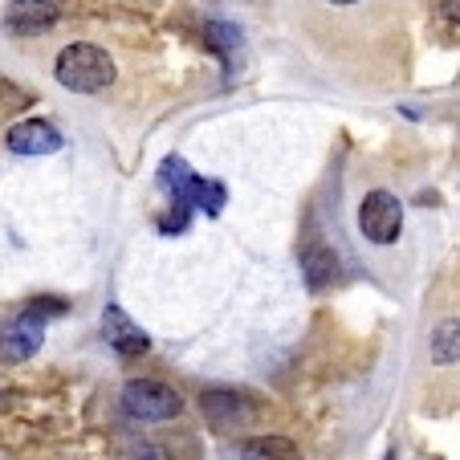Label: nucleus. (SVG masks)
<instances>
[{"label":"nucleus","instance_id":"nucleus-9","mask_svg":"<svg viewBox=\"0 0 460 460\" xmlns=\"http://www.w3.org/2000/svg\"><path fill=\"white\" fill-rule=\"evenodd\" d=\"M4 25L17 37H37L58 25V4H53V0H17V4H9V13H4Z\"/></svg>","mask_w":460,"mask_h":460},{"label":"nucleus","instance_id":"nucleus-17","mask_svg":"<svg viewBox=\"0 0 460 460\" xmlns=\"http://www.w3.org/2000/svg\"><path fill=\"white\" fill-rule=\"evenodd\" d=\"M387 460H395V456H387Z\"/></svg>","mask_w":460,"mask_h":460},{"label":"nucleus","instance_id":"nucleus-11","mask_svg":"<svg viewBox=\"0 0 460 460\" xmlns=\"http://www.w3.org/2000/svg\"><path fill=\"white\" fill-rule=\"evenodd\" d=\"M204 37H208V45L220 53L225 70L233 74L236 70V58H241V49H244V33L236 25H228V21H208V25H204Z\"/></svg>","mask_w":460,"mask_h":460},{"label":"nucleus","instance_id":"nucleus-2","mask_svg":"<svg viewBox=\"0 0 460 460\" xmlns=\"http://www.w3.org/2000/svg\"><path fill=\"white\" fill-rule=\"evenodd\" d=\"M53 78H58L66 90H74V94H98V90H106L114 82V58L102 49V45L74 41L58 53Z\"/></svg>","mask_w":460,"mask_h":460},{"label":"nucleus","instance_id":"nucleus-5","mask_svg":"<svg viewBox=\"0 0 460 460\" xmlns=\"http://www.w3.org/2000/svg\"><path fill=\"white\" fill-rule=\"evenodd\" d=\"M358 233L367 236L371 244H395L403 233V204L400 196H391V191L375 188L363 196L358 204Z\"/></svg>","mask_w":460,"mask_h":460},{"label":"nucleus","instance_id":"nucleus-6","mask_svg":"<svg viewBox=\"0 0 460 460\" xmlns=\"http://www.w3.org/2000/svg\"><path fill=\"white\" fill-rule=\"evenodd\" d=\"M200 411L208 416L212 428H244L261 416V403L252 400L249 391H233V387H212L200 395Z\"/></svg>","mask_w":460,"mask_h":460},{"label":"nucleus","instance_id":"nucleus-14","mask_svg":"<svg viewBox=\"0 0 460 460\" xmlns=\"http://www.w3.org/2000/svg\"><path fill=\"white\" fill-rule=\"evenodd\" d=\"M444 17H448L452 25H460V0H444Z\"/></svg>","mask_w":460,"mask_h":460},{"label":"nucleus","instance_id":"nucleus-1","mask_svg":"<svg viewBox=\"0 0 460 460\" xmlns=\"http://www.w3.org/2000/svg\"><path fill=\"white\" fill-rule=\"evenodd\" d=\"M159 188L172 196V212L159 220V233H164V236L183 233V228H188V220H191V212L220 217V208L228 204L225 183L196 175L183 155H167L164 164H159Z\"/></svg>","mask_w":460,"mask_h":460},{"label":"nucleus","instance_id":"nucleus-8","mask_svg":"<svg viewBox=\"0 0 460 460\" xmlns=\"http://www.w3.org/2000/svg\"><path fill=\"white\" fill-rule=\"evenodd\" d=\"M102 339L114 355L122 358H135V355H147L151 350V339L139 331V322H130L122 305H106L102 310Z\"/></svg>","mask_w":460,"mask_h":460},{"label":"nucleus","instance_id":"nucleus-16","mask_svg":"<svg viewBox=\"0 0 460 460\" xmlns=\"http://www.w3.org/2000/svg\"><path fill=\"white\" fill-rule=\"evenodd\" d=\"M326 4H339V9H347V4H358V0H326Z\"/></svg>","mask_w":460,"mask_h":460},{"label":"nucleus","instance_id":"nucleus-7","mask_svg":"<svg viewBox=\"0 0 460 460\" xmlns=\"http://www.w3.org/2000/svg\"><path fill=\"white\" fill-rule=\"evenodd\" d=\"M4 143H9L13 155H25V159L58 155V151L66 147L61 130L53 127V122H45V119H25V122H17V127H9Z\"/></svg>","mask_w":460,"mask_h":460},{"label":"nucleus","instance_id":"nucleus-13","mask_svg":"<svg viewBox=\"0 0 460 460\" xmlns=\"http://www.w3.org/2000/svg\"><path fill=\"white\" fill-rule=\"evenodd\" d=\"M428 350H432V363H440V367L460 363V318L436 322L432 339H428Z\"/></svg>","mask_w":460,"mask_h":460},{"label":"nucleus","instance_id":"nucleus-4","mask_svg":"<svg viewBox=\"0 0 460 460\" xmlns=\"http://www.w3.org/2000/svg\"><path fill=\"white\" fill-rule=\"evenodd\" d=\"M122 411L130 420H147V424H164V420H175L183 411L180 391L167 387L159 379H130L122 387Z\"/></svg>","mask_w":460,"mask_h":460},{"label":"nucleus","instance_id":"nucleus-3","mask_svg":"<svg viewBox=\"0 0 460 460\" xmlns=\"http://www.w3.org/2000/svg\"><path fill=\"white\" fill-rule=\"evenodd\" d=\"M58 314H66V302H58V297H37V302H29L25 310L0 331V363H25V358H33L45 342V322L58 318Z\"/></svg>","mask_w":460,"mask_h":460},{"label":"nucleus","instance_id":"nucleus-10","mask_svg":"<svg viewBox=\"0 0 460 460\" xmlns=\"http://www.w3.org/2000/svg\"><path fill=\"white\" fill-rule=\"evenodd\" d=\"M302 278L314 294L331 289L334 281H339V252H334L326 241H310L302 249Z\"/></svg>","mask_w":460,"mask_h":460},{"label":"nucleus","instance_id":"nucleus-12","mask_svg":"<svg viewBox=\"0 0 460 460\" xmlns=\"http://www.w3.org/2000/svg\"><path fill=\"white\" fill-rule=\"evenodd\" d=\"M244 460H302L297 444L289 436H252V440L241 444Z\"/></svg>","mask_w":460,"mask_h":460},{"label":"nucleus","instance_id":"nucleus-15","mask_svg":"<svg viewBox=\"0 0 460 460\" xmlns=\"http://www.w3.org/2000/svg\"><path fill=\"white\" fill-rule=\"evenodd\" d=\"M139 460H167V456H164V448H143Z\"/></svg>","mask_w":460,"mask_h":460}]
</instances>
